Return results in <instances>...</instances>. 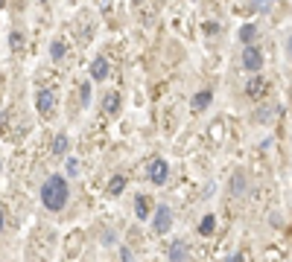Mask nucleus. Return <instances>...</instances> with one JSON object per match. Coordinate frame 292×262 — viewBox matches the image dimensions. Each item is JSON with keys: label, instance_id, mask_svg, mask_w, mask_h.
<instances>
[{"label": "nucleus", "instance_id": "nucleus-6", "mask_svg": "<svg viewBox=\"0 0 292 262\" xmlns=\"http://www.w3.org/2000/svg\"><path fill=\"white\" fill-rule=\"evenodd\" d=\"M108 76V62L105 58H94V64H91V79L94 82H102Z\"/></svg>", "mask_w": 292, "mask_h": 262}, {"label": "nucleus", "instance_id": "nucleus-23", "mask_svg": "<svg viewBox=\"0 0 292 262\" xmlns=\"http://www.w3.org/2000/svg\"><path fill=\"white\" fill-rule=\"evenodd\" d=\"M0 6H3V0H0Z\"/></svg>", "mask_w": 292, "mask_h": 262}, {"label": "nucleus", "instance_id": "nucleus-3", "mask_svg": "<svg viewBox=\"0 0 292 262\" xmlns=\"http://www.w3.org/2000/svg\"><path fill=\"white\" fill-rule=\"evenodd\" d=\"M243 67H246V70H251V73H257L260 67H263V53H260L257 47L248 44L246 50H243Z\"/></svg>", "mask_w": 292, "mask_h": 262}, {"label": "nucleus", "instance_id": "nucleus-1", "mask_svg": "<svg viewBox=\"0 0 292 262\" xmlns=\"http://www.w3.org/2000/svg\"><path fill=\"white\" fill-rule=\"evenodd\" d=\"M67 195H70V190H67V181H64L62 175L47 178L44 187H41V201H44L47 210H62Z\"/></svg>", "mask_w": 292, "mask_h": 262}, {"label": "nucleus", "instance_id": "nucleus-9", "mask_svg": "<svg viewBox=\"0 0 292 262\" xmlns=\"http://www.w3.org/2000/svg\"><path fill=\"white\" fill-rule=\"evenodd\" d=\"M170 262H187V248H184V242H173V248H170Z\"/></svg>", "mask_w": 292, "mask_h": 262}, {"label": "nucleus", "instance_id": "nucleus-14", "mask_svg": "<svg viewBox=\"0 0 292 262\" xmlns=\"http://www.w3.org/2000/svg\"><path fill=\"white\" fill-rule=\"evenodd\" d=\"M254 35H257V27H254V24H246V27L240 29V41H246V44H251V41H254Z\"/></svg>", "mask_w": 292, "mask_h": 262}, {"label": "nucleus", "instance_id": "nucleus-12", "mask_svg": "<svg viewBox=\"0 0 292 262\" xmlns=\"http://www.w3.org/2000/svg\"><path fill=\"white\" fill-rule=\"evenodd\" d=\"M67 146H70V143H67V137H64V134H59V137L53 140V154H56V157L67 154Z\"/></svg>", "mask_w": 292, "mask_h": 262}, {"label": "nucleus", "instance_id": "nucleus-13", "mask_svg": "<svg viewBox=\"0 0 292 262\" xmlns=\"http://www.w3.org/2000/svg\"><path fill=\"white\" fill-rule=\"evenodd\" d=\"M213 227H216V218H213V216H205L199 221V233L202 236H210V233H213Z\"/></svg>", "mask_w": 292, "mask_h": 262}, {"label": "nucleus", "instance_id": "nucleus-15", "mask_svg": "<svg viewBox=\"0 0 292 262\" xmlns=\"http://www.w3.org/2000/svg\"><path fill=\"white\" fill-rule=\"evenodd\" d=\"M123 190H126V178H123V175L111 178V184H108V192H111V195H120Z\"/></svg>", "mask_w": 292, "mask_h": 262}, {"label": "nucleus", "instance_id": "nucleus-2", "mask_svg": "<svg viewBox=\"0 0 292 262\" xmlns=\"http://www.w3.org/2000/svg\"><path fill=\"white\" fill-rule=\"evenodd\" d=\"M146 175H149V181L155 184V187H161V184L170 178V166H167L164 157H155V160L149 163V169H146Z\"/></svg>", "mask_w": 292, "mask_h": 262}, {"label": "nucleus", "instance_id": "nucleus-18", "mask_svg": "<svg viewBox=\"0 0 292 262\" xmlns=\"http://www.w3.org/2000/svg\"><path fill=\"white\" fill-rule=\"evenodd\" d=\"M91 102V85H82V105Z\"/></svg>", "mask_w": 292, "mask_h": 262}, {"label": "nucleus", "instance_id": "nucleus-20", "mask_svg": "<svg viewBox=\"0 0 292 262\" xmlns=\"http://www.w3.org/2000/svg\"><path fill=\"white\" fill-rule=\"evenodd\" d=\"M67 172H70V175H76V172H79V163H76V160H67Z\"/></svg>", "mask_w": 292, "mask_h": 262}, {"label": "nucleus", "instance_id": "nucleus-10", "mask_svg": "<svg viewBox=\"0 0 292 262\" xmlns=\"http://www.w3.org/2000/svg\"><path fill=\"white\" fill-rule=\"evenodd\" d=\"M210 99H213V93H210V91H199L196 96H193V108H196V111L208 108V105H210Z\"/></svg>", "mask_w": 292, "mask_h": 262}, {"label": "nucleus", "instance_id": "nucleus-19", "mask_svg": "<svg viewBox=\"0 0 292 262\" xmlns=\"http://www.w3.org/2000/svg\"><path fill=\"white\" fill-rule=\"evenodd\" d=\"M205 32H208V35H216V32H219V24H205Z\"/></svg>", "mask_w": 292, "mask_h": 262}, {"label": "nucleus", "instance_id": "nucleus-22", "mask_svg": "<svg viewBox=\"0 0 292 262\" xmlns=\"http://www.w3.org/2000/svg\"><path fill=\"white\" fill-rule=\"evenodd\" d=\"M3 221H6V216H3V210H0V230H3Z\"/></svg>", "mask_w": 292, "mask_h": 262}, {"label": "nucleus", "instance_id": "nucleus-8", "mask_svg": "<svg viewBox=\"0 0 292 262\" xmlns=\"http://www.w3.org/2000/svg\"><path fill=\"white\" fill-rule=\"evenodd\" d=\"M149 201H152V198H146V195H137V198H135V216L140 218V221H143V218L149 216V210H152Z\"/></svg>", "mask_w": 292, "mask_h": 262}, {"label": "nucleus", "instance_id": "nucleus-17", "mask_svg": "<svg viewBox=\"0 0 292 262\" xmlns=\"http://www.w3.org/2000/svg\"><path fill=\"white\" fill-rule=\"evenodd\" d=\"M50 55H53L56 62L64 55V44H62V41H53V44H50Z\"/></svg>", "mask_w": 292, "mask_h": 262}, {"label": "nucleus", "instance_id": "nucleus-5", "mask_svg": "<svg viewBox=\"0 0 292 262\" xmlns=\"http://www.w3.org/2000/svg\"><path fill=\"white\" fill-rule=\"evenodd\" d=\"M35 105H38V111H41V114H50V111H53V105H56V96L50 91H38Z\"/></svg>", "mask_w": 292, "mask_h": 262}, {"label": "nucleus", "instance_id": "nucleus-7", "mask_svg": "<svg viewBox=\"0 0 292 262\" xmlns=\"http://www.w3.org/2000/svg\"><path fill=\"white\" fill-rule=\"evenodd\" d=\"M246 93L251 96V99H260V96L266 93V82L260 79V76H257V79H251V82L246 85Z\"/></svg>", "mask_w": 292, "mask_h": 262}, {"label": "nucleus", "instance_id": "nucleus-11", "mask_svg": "<svg viewBox=\"0 0 292 262\" xmlns=\"http://www.w3.org/2000/svg\"><path fill=\"white\" fill-rule=\"evenodd\" d=\"M102 108L108 111V114H117L120 111V93H108V96L102 99Z\"/></svg>", "mask_w": 292, "mask_h": 262}, {"label": "nucleus", "instance_id": "nucleus-16", "mask_svg": "<svg viewBox=\"0 0 292 262\" xmlns=\"http://www.w3.org/2000/svg\"><path fill=\"white\" fill-rule=\"evenodd\" d=\"M9 47L18 53L21 47H24V35H21V32H12V35H9Z\"/></svg>", "mask_w": 292, "mask_h": 262}, {"label": "nucleus", "instance_id": "nucleus-4", "mask_svg": "<svg viewBox=\"0 0 292 262\" xmlns=\"http://www.w3.org/2000/svg\"><path fill=\"white\" fill-rule=\"evenodd\" d=\"M170 225H173V213H170V207L161 204V207L155 210V230H158V233H167Z\"/></svg>", "mask_w": 292, "mask_h": 262}, {"label": "nucleus", "instance_id": "nucleus-21", "mask_svg": "<svg viewBox=\"0 0 292 262\" xmlns=\"http://www.w3.org/2000/svg\"><path fill=\"white\" fill-rule=\"evenodd\" d=\"M120 256H123V262H132V256H129V251H126V248L120 251Z\"/></svg>", "mask_w": 292, "mask_h": 262}]
</instances>
